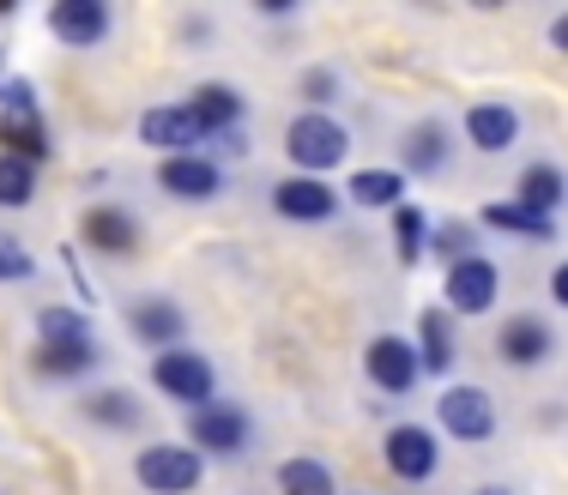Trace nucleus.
Returning <instances> with one entry per match:
<instances>
[{"instance_id": "f8f14e48", "label": "nucleus", "mask_w": 568, "mask_h": 495, "mask_svg": "<svg viewBox=\"0 0 568 495\" xmlns=\"http://www.w3.org/2000/svg\"><path fill=\"white\" fill-rule=\"evenodd\" d=\"M49 31H55L67 49H91V43L110 37V7H103V0H55V7H49Z\"/></svg>"}, {"instance_id": "393cba45", "label": "nucleus", "mask_w": 568, "mask_h": 495, "mask_svg": "<svg viewBox=\"0 0 568 495\" xmlns=\"http://www.w3.org/2000/svg\"><path fill=\"white\" fill-rule=\"evenodd\" d=\"M85 417L91 423H103V430H140V399L128 393V386H103V393H91L85 399Z\"/></svg>"}, {"instance_id": "5701e85b", "label": "nucleus", "mask_w": 568, "mask_h": 495, "mask_svg": "<svg viewBox=\"0 0 568 495\" xmlns=\"http://www.w3.org/2000/svg\"><path fill=\"white\" fill-rule=\"evenodd\" d=\"M91 363H98V344H37L31 351V369L49 381H79L91 374Z\"/></svg>"}, {"instance_id": "4468645a", "label": "nucleus", "mask_w": 568, "mask_h": 495, "mask_svg": "<svg viewBox=\"0 0 568 495\" xmlns=\"http://www.w3.org/2000/svg\"><path fill=\"white\" fill-rule=\"evenodd\" d=\"M187 115L206 127V145H212V140H224V133H242L248 103H242L236 85H219V79H212V85H200L194 97H187Z\"/></svg>"}, {"instance_id": "f3484780", "label": "nucleus", "mask_w": 568, "mask_h": 495, "mask_svg": "<svg viewBox=\"0 0 568 495\" xmlns=\"http://www.w3.org/2000/svg\"><path fill=\"white\" fill-rule=\"evenodd\" d=\"M79 236H85V248L98 254H133L140 248V218L121 206H91L85 224H79Z\"/></svg>"}, {"instance_id": "20e7f679", "label": "nucleus", "mask_w": 568, "mask_h": 495, "mask_svg": "<svg viewBox=\"0 0 568 495\" xmlns=\"http://www.w3.org/2000/svg\"><path fill=\"white\" fill-rule=\"evenodd\" d=\"M442 297H448V314H490L496 297H503V272H496V260H484V254H466V260L448 266Z\"/></svg>"}, {"instance_id": "9d476101", "label": "nucleus", "mask_w": 568, "mask_h": 495, "mask_svg": "<svg viewBox=\"0 0 568 495\" xmlns=\"http://www.w3.org/2000/svg\"><path fill=\"white\" fill-rule=\"evenodd\" d=\"M273 212L291 224H327L333 212H339V194L321 176H291V182L273 187Z\"/></svg>"}, {"instance_id": "4be33fe9", "label": "nucleus", "mask_w": 568, "mask_h": 495, "mask_svg": "<svg viewBox=\"0 0 568 495\" xmlns=\"http://www.w3.org/2000/svg\"><path fill=\"white\" fill-rule=\"evenodd\" d=\"M345 194L357 199V206H369V212H399L405 206V176L399 169H357V176L345 182Z\"/></svg>"}, {"instance_id": "f03ea898", "label": "nucleus", "mask_w": 568, "mask_h": 495, "mask_svg": "<svg viewBox=\"0 0 568 495\" xmlns=\"http://www.w3.org/2000/svg\"><path fill=\"white\" fill-rule=\"evenodd\" d=\"M152 386L164 399H175V405L187 411H206L212 405V386H219V374H212V363L200 351H187V344H175V351H164L152 363Z\"/></svg>"}, {"instance_id": "f257e3e1", "label": "nucleus", "mask_w": 568, "mask_h": 495, "mask_svg": "<svg viewBox=\"0 0 568 495\" xmlns=\"http://www.w3.org/2000/svg\"><path fill=\"white\" fill-rule=\"evenodd\" d=\"M284 152H291V164L303 169V176H327V169L345 164L351 152V133L333 122V115H296L291 127H284Z\"/></svg>"}, {"instance_id": "2eb2a0df", "label": "nucleus", "mask_w": 568, "mask_h": 495, "mask_svg": "<svg viewBox=\"0 0 568 495\" xmlns=\"http://www.w3.org/2000/svg\"><path fill=\"white\" fill-rule=\"evenodd\" d=\"M0 145L7 157H24V164H49V122L37 103H19V110H0Z\"/></svg>"}, {"instance_id": "c85d7f7f", "label": "nucleus", "mask_w": 568, "mask_h": 495, "mask_svg": "<svg viewBox=\"0 0 568 495\" xmlns=\"http://www.w3.org/2000/svg\"><path fill=\"white\" fill-rule=\"evenodd\" d=\"M424 243H429L424 212H417V206H399V212H394V248H399V260L417 266V260H424Z\"/></svg>"}, {"instance_id": "2f4dec72", "label": "nucleus", "mask_w": 568, "mask_h": 495, "mask_svg": "<svg viewBox=\"0 0 568 495\" xmlns=\"http://www.w3.org/2000/svg\"><path fill=\"white\" fill-rule=\"evenodd\" d=\"M31 272H37V260L19 248V236H0V285H19Z\"/></svg>"}, {"instance_id": "6ab92c4d", "label": "nucleus", "mask_w": 568, "mask_h": 495, "mask_svg": "<svg viewBox=\"0 0 568 495\" xmlns=\"http://www.w3.org/2000/svg\"><path fill=\"white\" fill-rule=\"evenodd\" d=\"M562 199H568V176L557 164H532V169H520V182H514V206L538 212V218H550Z\"/></svg>"}, {"instance_id": "ddd939ff", "label": "nucleus", "mask_w": 568, "mask_h": 495, "mask_svg": "<svg viewBox=\"0 0 568 495\" xmlns=\"http://www.w3.org/2000/svg\"><path fill=\"white\" fill-rule=\"evenodd\" d=\"M550 351H557V332H550L538 314H514V320H503V332H496V357L514 363V369L545 363Z\"/></svg>"}, {"instance_id": "7ed1b4c3", "label": "nucleus", "mask_w": 568, "mask_h": 495, "mask_svg": "<svg viewBox=\"0 0 568 495\" xmlns=\"http://www.w3.org/2000/svg\"><path fill=\"white\" fill-rule=\"evenodd\" d=\"M133 477H140V489H152V495H187V489H200V477H206V460H200L194 447L158 441V447H140Z\"/></svg>"}, {"instance_id": "0eeeda50", "label": "nucleus", "mask_w": 568, "mask_h": 495, "mask_svg": "<svg viewBox=\"0 0 568 495\" xmlns=\"http://www.w3.org/2000/svg\"><path fill=\"white\" fill-rule=\"evenodd\" d=\"M436 423H442V435H454V441H490L496 435V399L484 393V386H448L442 393V405H436Z\"/></svg>"}, {"instance_id": "f704fd0d", "label": "nucleus", "mask_w": 568, "mask_h": 495, "mask_svg": "<svg viewBox=\"0 0 568 495\" xmlns=\"http://www.w3.org/2000/svg\"><path fill=\"white\" fill-rule=\"evenodd\" d=\"M471 495H514L508 484H484V489H471Z\"/></svg>"}, {"instance_id": "473e14b6", "label": "nucleus", "mask_w": 568, "mask_h": 495, "mask_svg": "<svg viewBox=\"0 0 568 495\" xmlns=\"http://www.w3.org/2000/svg\"><path fill=\"white\" fill-rule=\"evenodd\" d=\"M550 297H557V309H568V260L550 272Z\"/></svg>"}, {"instance_id": "412c9836", "label": "nucleus", "mask_w": 568, "mask_h": 495, "mask_svg": "<svg viewBox=\"0 0 568 495\" xmlns=\"http://www.w3.org/2000/svg\"><path fill=\"white\" fill-rule=\"evenodd\" d=\"M417 363L429 374L454 369V314L448 309H424V320H417Z\"/></svg>"}, {"instance_id": "cd10ccee", "label": "nucleus", "mask_w": 568, "mask_h": 495, "mask_svg": "<svg viewBox=\"0 0 568 495\" xmlns=\"http://www.w3.org/2000/svg\"><path fill=\"white\" fill-rule=\"evenodd\" d=\"M31 194H37V164L0 152V206L19 212V206H31Z\"/></svg>"}, {"instance_id": "1a4fd4ad", "label": "nucleus", "mask_w": 568, "mask_h": 495, "mask_svg": "<svg viewBox=\"0 0 568 495\" xmlns=\"http://www.w3.org/2000/svg\"><path fill=\"white\" fill-rule=\"evenodd\" d=\"M363 369H369V381L382 386V393H412L424 363H417V344L394 339V332H382V339H369V351H363Z\"/></svg>"}, {"instance_id": "9b49d317", "label": "nucleus", "mask_w": 568, "mask_h": 495, "mask_svg": "<svg viewBox=\"0 0 568 495\" xmlns=\"http://www.w3.org/2000/svg\"><path fill=\"white\" fill-rule=\"evenodd\" d=\"M128 327H133V339L152 344L158 357L175 351V344L187 339V314L175 309L170 297H145V302H133V309H128Z\"/></svg>"}, {"instance_id": "dca6fc26", "label": "nucleus", "mask_w": 568, "mask_h": 495, "mask_svg": "<svg viewBox=\"0 0 568 495\" xmlns=\"http://www.w3.org/2000/svg\"><path fill=\"white\" fill-rule=\"evenodd\" d=\"M158 187L175 199H212L224 187V176L206 152H194V157H164V164H158Z\"/></svg>"}, {"instance_id": "aec40b11", "label": "nucleus", "mask_w": 568, "mask_h": 495, "mask_svg": "<svg viewBox=\"0 0 568 495\" xmlns=\"http://www.w3.org/2000/svg\"><path fill=\"white\" fill-rule=\"evenodd\" d=\"M399 157H405V169H412V176H436V169H448V127H442V122L405 127Z\"/></svg>"}, {"instance_id": "c756f323", "label": "nucleus", "mask_w": 568, "mask_h": 495, "mask_svg": "<svg viewBox=\"0 0 568 495\" xmlns=\"http://www.w3.org/2000/svg\"><path fill=\"white\" fill-rule=\"evenodd\" d=\"M303 97H308V110H315V115H327V103L339 97V73H333V66H308V73H303Z\"/></svg>"}, {"instance_id": "a211bd4d", "label": "nucleus", "mask_w": 568, "mask_h": 495, "mask_svg": "<svg viewBox=\"0 0 568 495\" xmlns=\"http://www.w3.org/2000/svg\"><path fill=\"white\" fill-rule=\"evenodd\" d=\"M466 140L496 157V152H508V145L520 140V115H514L508 103H471L466 110Z\"/></svg>"}, {"instance_id": "a878e982", "label": "nucleus", "mask_w": 568, "mask_h": 495, "mask_svg": "<svg viewBox=\"0 0 568 495\" xmlns=\"http://www.w3.org/2000/svg\"><path fill=\"white\" fill-rule=\"evenodd\" d=\"M484 224H490V230H508V236H526V243H550V236H557V224L550 218H538V212H526V206H484Z\"/></svg>"}, {"instance_id": "72a5a7b5", "label": "nucleus", "mask_w": 568, "mask_h": 495, "mask_svg": "<svg viewBox=\"0 0 568 495\" xmlns=\"http://www.w3.org/2000/svg\"><path fill=\"white\" fill-rule=\"evenodd\" d=\"M550 49H562V55H568V12H557V24H550Z\"/></svg>"}, {"instance_id": "6e6552de", "label": "nucleus", "mask_w": 568, "mask_h": 495, "mask_svg": "<svg viewBox=\"0 0 568 495\" xmlns=\"http://www.w3.org/2000/svg\"><path fill=\"white\" fill-rule=\"evenodd\" d=\"M140 140L158 145L164 157H194L206 145V127L187 115V103H158V110L140 115Z\"/></svg>"}, {"instance_id": "bb28decb", "label": "nucleus", "mask_w": 568, "mask_h": 495, "mask_svg": "<svg viewBox=\"0 0 568 495\" xmlns=\"http://www.w3.org/2000/svg\"><path fill=\"white\" fill-rule=\"evenodd\" d=\"M37 339L43 344H91V320L79 309H43L37 314Z\"/></svg>"}, {"instance_id": "b1692460", "label": "nucleus", "mask_w": 568, "mask_h": 495, "mask_svg": "<svg viewBox=\"0 0 568 495\" xmlns=\"http://www.w3.org/2000/svg\"><path fill=\"white\" fill-rule=\"evenodd\" d=\"M278 489H284V495H339V477H333L327 460H308V453H296V460L278 465Z\"/></svg>"}, {"instance_id": "7c9ffc66", "label": "nucleus", "mask_w": 568, "mask_h": 495, "mask_svg": "<svg viewBox=\"0 0 568 495\" xmlns=\"http://www.w3.org/2000/svg\"><path fill=\"white\" fill-rule=\"evenodd\" d=\"M429 248H436L448 266L466 260V254H478V248H471V230H466V224H442V230H429Z\"/></svg>"}, {"instance_id": "423d86ee", "label": "nucleus", "mask_w": 568, "mask_h": 495, "mask_svg": "<svg viewBox=\"0 0 568 495\" xmlns=\"http://www.w3.org/2000/svg\"><path fill=\"white\" fill-rule=\"evenodd\" d=\"M187 447L200 453V460H206V453H219V460H230V453H242L254 441V423H248V411L242 405H219V399H212L206 411H194V417H187Z\"/></svg>"}, {"instance_id": "39448f33", "label": "nucleus", "mask_w": 568, "mask_h": 495, "mask_svg": "<svg viewBox=\"0 0 568 495\" xmlns=\"http://www.w3.org/2000/svg\"><path fill=\"white\" fill-rule=\"evenodd\" d=\"M382 460H387V472L399 477V484H429L436 477V465H442V441L424 430V423H394L382 441Z\"/></svg>"}]
</instances>
